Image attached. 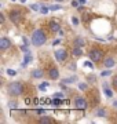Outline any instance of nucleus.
<instances>
[{
    "label": "nucleus",
    "instance_id": "1",
    "mask_svg": "<svg viewBox=\"0 0 117 124\" xmlns=\"http://www.w3.org/2000/svg\"><path fill=\"white\" fill-rule=\"evenodd\" d=\"M45 33L41 29H37V31L33 32V36H32V43H33V46H43L45 43Z\"/></svg>",
    "mask_w": 117,
    "mask_h": 124
},
{
    "label": "nucleus",
    "instance_id": "2",
    "mask_svg": "<svg viewBox=\"0 0 117 124\" xmlns=\"http://www.w3.org/2000/svg\"><path fill=\"white\" fill-rule=\"evenodd\" d=\"M8 93L11 95H14V97H18V95H21L23 93V85L19 81H14V83H11L8 85Z\"/></svg>",
    "mask_w": 117,
    "mask_h": 124
},
{
    "label": "nucleus",
    "instance_id": "3",
    "mask_svg": "<svg viewBox=\"0 0 117 124\" xmlns=\"http://www.w3.org/2000/svg\"><path fill=\"white\" fill-rule=\"evenodd\" d=\"M90 58H91V61H94V62L102 61L103 59V51L98 50V48H92L90 51Z\"/></svg>",
    "mask_w": 117,
    "mask_h": 124
},
{
    "label": "nucleus",
    "instance_id": "4",
    "mask_svg": "<svg viewBox=\"0 0 117 124\" xmlns=\"http://www.w3.org/2000/svg\"><path fill=\"white\" fill-rule=\"evenodd\" d=\"M10 19H11L14 23H17V25H18V23L22 21V14L19 13L18 10H14V11L10 13Z\"/></svg>",
    "mask_w": 117,
    "mask_h": 124
},
{
    "label": "nucleus",
    "instance_id": "5",
    "mask_svg": "<svg viewBox=\"0 0 117 124\" xmlns=\"http://www.w3.org/2000/svg\"><path fill=\"white\" fill-rule=\"evenodd\" d=\"M55 58H57V61H58V62L66 61V58H68V53H66V50H65V48L57 50V51H55Z\"/></svg>",
    "mask_w": 117,
    "mask_h": 124
},
{
    "label": "nucleus",
    "instance_id": "6",
    "mask_svg": "<svg viewBox=\"0 0 117 124\" xmlns=\"http://www.w3.org/2000/svg\"><path fill=\"white\" fill-rule=\"evenodd\" d=\"M11 47V41L7 37H1L0 39V50H8Z\"/></svg>",
    "mask_w": 117,
    "mask_h": 124
},
{
    "label": "nucleus",
    "instance_id": "7",
    "mask_svg": "<svg viewBox=\"0 0 117 124\" xmlns=\"http://www.w3.org/2000/svg\"><path fill=\"white\" fill-rule=\"evenodd\" d=\"M74 103H76L77 109H86L87 108V102H86L84 98H76V99H74Z\"/></svg>",
    "mask_w": 117,
    "mask_h": 124
},
{
    "label": "nucleus",
    "instance_id": "8",
    "mask_svg": "<svg viewBox=\"0 0 117 124\" xmlns=\"http://www.w3.org/2000/svg\"><path fill=\"white\" fill-rule=\"evenodd\" d=\"M48 76H50V79H52V80L58 79L59 77V70L57 69V68H51L50 72H48Z\"/></svg>",
    "mask_w": 117,
    "mask_h": 124
},
{
    "label": "nucleus",
    "instance_id": "9",
    "mask_svg": "<svg viewBox=\"0 0 117 124\" xmlns=\"http://www.w3.org/2000/svg\"><path fill=\"white\" fill-rule=\"evenodd\" d=\"M50 29L52 32H59L61 31V26H59V23L58 22H55V21H51L50 22Z\"/></svg>",
    "mask_w": 117,
    "mask_h": 124
},
{
    "label": "nucleus",
    "instance_id": "10",
    "mask_svg": "<svg viewBox=\"0 0 117 124\" xmlns=\"http://www.w3.org/2000/svg\"><path fill=\"white\" fill-rule=\"evenodd\" d=\"M103 63H105L106 68H113L114 65H116V61H114L113 58H106V59L103 61Z\"/></svg>",
    "mask_w": 117,
    "mask_h": 124
},
{
    "label": "nucleus",
    "instance_id": "11",
    "mask_svg": "<svg viewBox=\"0 0 117 124\" xmlns=\"http://www.w3.org/2000/svg\"><path fill=\"white\" fill-rule=\"evenodd\" d=\"M39 123H40V124H54V120L51 119V117L44 116V117H41V119L39 120Z\"/></svg>",
    "mask_w": 117,
    "mask_h": 124
},
{
    "label": "nucleus",
    "instance_id": "12",
    "mask_svg": "<svg viewBox=\"0 0 117 124\" xmlns=\"http://www.w3.org/2000/svg\"><path fill=\"white\" fill-rule=\"evenodd\" d=\"M32 75H33V77L35 79H40V77H43V70H40V69H36V70H33L32 72Z\"/></svg>",
    "mask_w": 117,
    "mask_h": 124
},
{
    "label": "nucleus",
    "instance_id": "13",
    "mask_svg": "<svg viewBox=\"0 0 117 124\" xmlns=\"http://www.w3.org/2000/svg\"><path fill=\"white\" fill-rule=\"evenodd\" d=\"M81 54H83V50H81V47H80V46H76V47L73 48V55H74V57H80Z\"/></svg>",
    "mask_w": 117,
    "mask_h": 124
},
{
    "label": "nucleus",
    "instance_id": "14",
    "mask_svg": "<svg viewBox=\"0 0 117 124\" xmlns=\"http://www.w3.org/2000/svg\"><path fill=\"white\" fill-rule=\"evenodd\" d=\"M32 61V55H30V53H26V57L23 58V63H22V66H26L28 63Z\"/></svg>",
    "mask_w": 117,
    "mask_h": 124
},
{
    "label": "nucleus",
    "instance_id": "15",
    "mask_svg": "<svg viewBox=\"0 0 117 124\" xmlns=\"http://www.w3.org/2000/svg\"><path fill=\"white\" fill-rule=\"evenodd\" d=\"M96 116H99V117H105V116H106V110H105L103 108L96 109Z\"/></svg>",
    "mask_w": 117,
    "mask_h": 124
},
{
    "label": "nucleus",
    "instance_id": "16",
    "mask_svg": "<svg viewBox=\"0 0 117 124\" xmlns=\"http://www.w3.org/2000/svg\"><path fill=\"white\" fill-rule=\"evenodd\" d=\"M84 44H86V41L81 39V37H77V39L74 40V46H80V47H83Z\"/></svg>",
    "mask_w": 117,
    "mask_h": 124
},
{
    "label": "nucleus",
    "instance_id": "17",
    "mask_svg": "<svg viewBox=\"0 0 117 124\" xmlns=\"http://www.w3.org/2000/svg\"><path fill=\"white\" fill-rule=\"evenodd\" d=\"M103 90H105V94H106V97H113L112 90H109L108 84H105V85H103Z\"/></svg>",
    "mask_w": 117,
    "mask_h": 124
},
{
    "label": "nucleus",
    "instance_id": "18",
    "mask_svg": "<svg viewBox=\"0 0 117 124\" xmlns=\"http://www.w3.org/2000/svg\"><path fill=\"white\" fill-rule=\"evenodd\" d=\"M79 88H80L81 91H86V90L88 88V84H87V83H79Z\"/></svg>",
    "mask_w": 117,
    "mask_h": 124
},
{
    "label": "nucleus",
    "instance_id": "19",
    "mask_svg": "<svg viewBox=\"0 0 117 124\" xmlns=\"http://www.w3.org/2000/svg\"><path fill=\"white\" fill-rule=\"evenodd\" d=\"M77 80V77H69V79H65V80H62V83H72V81H76Z\"/></svg>",
    "mask_w": 117,
    "mask_h": 124
},
{
    "label": "nucleus",
    "instance_id": "20",
    "mask_svg": "<svg viewBox=\"0 0 117 124\" xmlns=\"http://www.w3.org/2000/svg\"><path fill=\"white\" fill-rule=\"evenodd\" d=\"M30 10H33V11H40V6H39V4H32L30 6Z\"/></svg>",
    "mask_w": 117,
    "mask_h": 124
},
{
    "label": "nucleus",
    "instance_id": "21",
    "mask_svg": "<svg viewBox=\"0 0 117 124\" xmlns=\"http://www.w3.org/2000/svg\"><path fill=\"white\" fill-rule=\"evenodd\" d=\"M47 87H48V83H45V81H44V83H41V84L39 85V88H40L41 91H43V90H45Z\"/></svg>",
    "mask_w": 117,
    "mask_h": 124
},
{
    "label": "nucleus",
    "instance_id": "22",
    "mask_svg": "<svg viewBox=\"0 0 117 124\" xmlns=\"http://www.w3.org/2000/svg\"><path fill=\"white\" fill-rule=\"evenodd\" d=\"M7 75L8 76H15L17 75V72L14 70V69H7Z\"/></svg>",
    "mask_w": 117,
    "mask_h": 124
},
{
    "label": "nucleus",
    "instance_id": "23",
    "mask_svg": "<svg viewBox=\"0 0 117 124\" xmlns=\"http://www.w3.org/2000/svg\"><path fill=\"white\" fill-rule=\"evenodd\" d=\"M48 10H50V7H40V13L41 14H47Z\"/></svg>",
    "mask_w": 117,
    "mask_h": 124
},
{
    "label": "nucleus",
    "instance_id": "24",
    "mask_svg": "<svg viewBox=\"0 0 117 124\" xmlns=\"http://www.w3.org/2000/svg\"><path fill=\"white\" fill-rule=\"evenodd\" d=\"M59 8H61V6H50L51 11H55V10H59Z\"/></svg>",
    "mask_w": 117,
    "mask_h": 124
},
{
    "label": "nucleus",
    "instance_id": "25",
    "mask_svg": "<svg viewBox=\"0 0 117 124\" xmlns=\"http://www.w3.org/2000/svg\"><path fill=\"white\" fill-rule=\"evenodd\" d=\"M8 106L10 108H11V109H15V106H17V102H10V103H8Z\"/></svg>",
    "mask_w": 117,
    "mask_h": 124
},
{
    "label": "nucleus",
    "instance_id": "26",
    "mask_svg": "<svg viewBox=\"0 0 117 124\" xmlns=\"http://www.w3.org/2000/svg\"><path fill=\"white\" fill-rule=\"evenodd\" d=\"M112 83H113V85H114V87H116V88H117V76H114V77H113Z\"/></svg>",
    "mask_w": 117,
    "mask_h": 124
},
{
    "label": "nucleus",
    "instance_id": "27",
    "mask_svg": "<svg viewBox=\"0 0 117 124\" xmlns=\"http://www.w3.org/2000/svg\"><path fill=\"white\" fill-rule=\"evenodd\" d=\"M72 23H73V25H77V23H79V19H77L76 17H73L72 18Z\"/></svg>",
    "mask_w": 117,
    "mask_h": 124
},
{
    "label": "nucleus",
    "instance_id": "28",
    "mask_svg": "<svg viewBox=\"0 0 117 124\" xmlns=\"http://www.w3.org/2000/svg\"><path fill=\"white\" fill-rule=\"evenodd\" d=\"M84 66H88V68H92V62H84Z\"/></svg>",
    "mask_w": 117,
    "mask_h": 124
},
{
    "label": "nucleus",
    "instance_id": "29",
    "mask_svg": "<svg viewBox=\"0 0 117 124\" xmlns=\"http://www.w3.org/2000/svg\"><path fill=\"white\" fill-rule=\"evenodd\" d=\"M72 6H73V7H77V6H79V0H73Z\"/></svg>",
    "mask_w": 117,
    "mask_h": 124
},
{
    "label": "nucleus",
    "instance_id": "30",
    "mask_svg": "<svg viewBox=\"0 0 117 124\" xmlns=\"http://www.w3.org/2000/svg\"><path fill=\"white\" fill-rule=\"evenodd\" d=\"M36 113H37V115H44L45 112L43 110V109H37V110H36Z\"/></svg>",
    "mask_w": 117,
    "mask_h": 124
},
{
    "label": "nucleus",
    "instance_id": "31",
    "mask_svg": "<svg viewBox=\"0 0 117 124\" xmlns=\"http://www.w3.org/2000/svg\"><path fill=\"white\" fill-rule=\"evenodd\" d=\"M101 75H102V76H109V75H110V70H105V72H102Z\"/></svg>",
    "mask_w": 117,
    "mask_h": 124
},
{
    "label": "nucleus",
    "instance_id": "32",
    "mask_svg": "<svg viewBox=\"0 0 117 124\" xmlns=\"http://www.w3.org/2000/svg\"><path fill=\"white\" fill-rule=\"evenodd\" d=\"M55 97H57V98H63V94L62 93H57V94H55Z\"/></svg>",
    "mask_w": 117,
    "mask_h": 124
},
{
    "label": "nucleus",
    "instance_id": "33",
    "mask_svg": "<svg viewBox=\"0 0 117 124\" xmlns=\"http://www.w3.org/2000/svg\"><path fill=\"white\" fill-rule=\"evenodd\" d=\"M88 81H95V76H88Z\"/></svg>",
    "mask_w": 117,
    "mask_h": 124
},
{
    "label": "nucleus",
    "instance_id": "34",
    "mask_svg": "<svg viewBox=\"0 0 117 124\" xmlns=\"http://www.w3.org/2000/svg\"><path fill=\"white\" fill-rule=\"evenodd\" d=\"M0 22L1 23L4 22V15H3V14H0Z\"/></svg>",
    "mask_w": 117,
    "mask_h": 124
},
{
    "label": "nucleus",
    "instance_id": "35",
    "mask_svg": "<svg viewBox=\"0 0 117 124\" xmlns=\"http://www.w3.org/2000/svg\"><path fill=\"white\" fill-rule=\"evenodd\" d=\"M61 103V101L59 99H54V105H59Z\"/></svg>",
    "mask_w": 117,
    "mask_h": 124
},
{
    "label": "nucleus",
    "instance_id": "36",
    "mask_svg": "<svg viewBox=\"0 0 117 124\" xmlns=\"http://www.w3.org/2000/svg\"><path fill=\"white\" fill-rule=\"evenodd\" d=\"M59 43H61V40H54V43H52V44L57 46V44H59Z\"/></svg>",
    "mask_w": 117,
    "mask_h": 124
},
{
    "label": "nucleus",
    "instance_id": "37",
    "mask_svg": "<svg viewBox=\"0 0 117 124\" xmlns=\"http://www.w3.org/2000/svg\"><path fill=\"white\" fill-rule=\"evenodd\" d=\"M79 3H80V4H84V3H86V0H79Z\"/></svg>",
    "mask_w": 117,
    "mask_h": 124
},
{
    "label": "nucleus",
    "instance_id": "38",
    "mask_svg": "<svg viewBox=\"0 0 117 124\" xmlns=\"http://www.w3.org/2000/svg\"><path fill=\"white\" fill-rule=\"evenodd\" d=\"M113 105H114V108H117V101H114V102H113Z\"/></svg>",
    "mask_w": 117,
    "mask_h": 124
},
{
    "label": "nucleus",
    "instance_id": "39",
    "mask_svg": "<svg viewBox=\"0 0 117 124\" xmlns=\"http://www.w3.org/2000/svg\"><path fill=\"white\" fill-rule=\"evenodd\" d=\"M57 1H63V0H57Z\"/></svg>",
    "mask_w": 117,
    "mask_h": 124
},
{
    "label": "nucleus",
    "instance_id": "40",
    "mask_svg": "<svg viewBox=\"0 0 117 124\" xmlns=\"http://www.w3.org/2000/svg\"><path fill=\"white\" fill-rule=\"evenodd\" d=\"M11 1H15V0H11Z\"/></svg>",
    "mask_w": 117,
    "mask_h": 124
}]
</instances>
